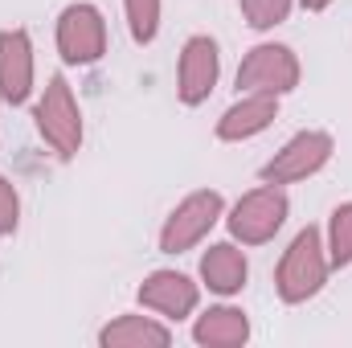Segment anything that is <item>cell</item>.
<instances>
[{
	"label": "cell",
	"mask_w": 352,
	"mask_h": 348,
	"mask_svg": "<svg viewBox=\"0 0 352 348\" xmlns=\"http://www.w3.org/2000/svg\"><path fill=\"white\" fill-rule=\"evenodd\" d=\"M328 250L316 226L299 230L295 242L287 246V254L274 270V291L283 303H307L311 295H320V287L328 283Z\"/></svg>",
	"instance_id": "obj_1"
},
{
	"label": "cell",
	"mask_w": 352,
	"mask_h": 348,
	"mask_svg": "<svg viewBox=\"0 0 352 348\" xmlns=\"http://www.w3.org/2000/svg\"><path fill=\"white\" fill-rule=\"evenodd\" d=\"M33 119H37L41 140H45L62 160H74V156H78V148H82V111H78L74 90H70V83H66L62 74L50 78L45 94L37 98Z\"/></svg>",
	"instance_id": "obj_2"
},
{
	"label": "cell",
	"mask_w": 352,
	"mask_h": 348,
	"mask_svg": "<svg viewBox=\"0 0 352 348\" xmlns=\"http://www.w3.org/2000/svg\"><path fill=\"white\" fill-rule=\"evenodd\" d=\"M221 209H226V201H221L217 188L188 193L173 213L164 217V226H160V250H164V254H184V250H192V246L217 226Z\"/></svg>",
	"instance_id": "obj_3"
},
{
	"label": "cell",
	"mask_w": 352,
	"mask_h": 348,
	"mask_svg": "<svg viewBox=\"0 0 352 348\" xmlns=\"http://www.w3.org/2000/svg\"><path fill=\"white\" fill-rule=\"evenodd\" d=\"M336 152V140L328 131H299L291 135L263 168H258V180L263 184H295V180H307L316 176Z\"/></svg>",
	"instance_id": "obj_4"
},
{
	"label": "cell",
	"mask_w": 352,
	"mask_h": 348,
	"mask_svg": "<svg viewBox=\"0 0 352 348\" xmlns=\"http://www.w3.org/2000/svg\"><path fill=\"white\" fill-rule=\"evenodd\" d=\"M287 193L278 188V184H263V188H254V193H246L234 209H230V234H234V242H242V246H263L270 242L278 230H283V221H287Z\"/></svg>",
	"instance_id": "obj_5"
},
{
	"label": "cell",
	"mask_w": 352,
	"mask_h": 348,
	"mask_svg": "<svg viewBox=\"0 0 352 348\" xmlns=\"http://www.w3.org/2000/svg\"><path fill=\"white\" fill-rule=\"evenodd\" d=\"M295 87H299V58L291 45L263 41L238 66V90L242 94H287Z\"/></svg>",
	"instance_id": "obj_6"
},
{
	"label": "cell",
	"mask_w": 352,
	"mask_h": 348,
	"mask_svg": "<svg viewBox=\"0 0 352 348\" xmlns=\"http://www.w3.org/2000/svg\"><path fill=\"white\" fill-rule=\"evenodd\" d=\"M58 54L70 66H90L107 54V21L94 4H66L58 17Z\"/></svg>",
	"instance_id": "obj_7"
},
{
	"label": "cell",
	"mask_w": 352,
	"mask_h": 348,
	"mask_svg": "<svg viewBox=\"0 0 352 348\" xmlns=\"http://www.w3.org/2000/svg\"><path fill=\"white\" fill-rule=\"evenodd\" d=\"M221 74V54L213 37H188L180 50V66H176V94L184 107H201Z\"/></svg>",
	"instance_id": "obj_8"
},
{
	"label": "cell",
	"mask_w": 352,
	"mask_h": 348,
	"mask_svg": "<svg viewBox=\"0 0 352 348\" xmlns=\"http://www.w3.org/2000/svg\"><path fill=\"white\" fill-rule=\"evenodd\" d=\"M197 299H201L197 283H192L188 274H180V270H152V274L140 283V303H144L148 312L164 316V320H184V316H192V312H197Z\"/></svg>",
	"instance_id": "obj_9"
},
{
	"label": "cell",
	"mask_w": 352,
	"mask_h": 348,
	"mask_svg": "<svg viewBox=\"0 0 352 348\" xmlns=\"http://www.w3.org/2000/svg\"><path fill=\"white\" fill-rule=\"evenodd\" d=\"M0 94L8 107L33 94V41L25 29H0Z\"/></svg>",
	"instance_id": "obj_10"
},
{
	"label": "cell",
	"mask_w": 352,
	"mask_h": 348,
	"mask_svg": "<svg viewBox=\"0 0 352 348\" xmlns=\"http://www.w3.org/2000/svg\"><path fill=\"white\" fill-rule=\"evenodd\" d=\"M274 115H278V94H242L217 119V140H226V144L254 140V135H263L266 127L274 123Z\"/></svg>",
	"instance_id": "obj_11"
},
{
	"label": "cell",
	"mask_w": 352,
	"mask_h": 348,
	"mask_svg": "<svg viewBox=\"0 0 352 348\" xmlns=\"http://www.w3.org/2000/svg\"><path fill=\"white\" fill-rule=\"evenodd\" d=\"M246 274H250L246 254H242L234 242H217V246H209V250L201 254V279H205V287L217 291V295H238V291L246 287Z\"/></svg>",
	"instance_id": "obj_12"
},
{
	"label": "cell",
	"mask_w": 352,
	"mask_h": 348,
	"mask_svg": "<svg viewBox=\"0 0 352 348\" xmlns=\"http://www.w3.org/2000/svg\"><path fill=\"white\" fill-rule=\"evenodd\" d=\"M192 340L205 348H238L250 340V320H246L242 307H209L197 320Z\"/></svg>",
	"instance_id": "obj_13"
},
{
	"label": "cell",
	"mask_w": 352,
	"mask_h": 348,
	"mask_svg": "<svg viewBox=\"0 0 352 348\" xmlns=\"http://www.w3.org/2000/svg\"><path fill=\"white\" fill-rule=\"evenodd\" d=\"M98 345L102 348H168L173 345V332L148 316H119L115 324H107L98 332Z\"/></svg>",
	"instance_id": "obj_14"
},
{
	"label": "cell",
	"mask_w": 352,
	"mask_h": 348,
	"mask_svg": "<svg viewBox=\"0 0 352 348\" xmlns=\"http://www.w3.org/2000/svg\"><path fill=\"white\" fill-rule=\"evenodd\" d=\"M324 250H328V266H336V270L352 262V201H344V205L332 209Z\"/></svg>",
	"instance_id": "obj_15"
},
{
	"label": "cell",
	"mask_w": 352,
	"mask_h": 348,
	"mask_svg": "<svg viewBox=\"0 0 352 348\" xmlns=\"http://www.w3.org/2000/svg\"><path fill=\"white\" fill-rule=\"evenodd\" d=\"M127 12V29L140 45H152L160 33V0H123Z\"/></svg>",
	"instance_id": "obj_16"
},
{
	"label": "cell",
	"mask_w": 352,
	"mask_h": 348,
	"mask_svg": "<svg viewBox=\"0 0 352 348\" xmlns=\"http://www.w3.org/2000/svg\"><path fill=\"white\" fill-rule=\"evenodd\" d=\"M238 4H242V17L250 29H274L291 12V0H238Z\"/></svg>",
	"instance_id": "obj_17"
},
{
	"label": "cell",
	"mask_w": 352,
	"mask_h": 348,
	"mask_svg": "<svg viewBox=\"0 0 352 348\" xmlns=\"http://www.w3.org/2000/svg\"><path fill=\"white\" fill-rule=\"evenodd\" d=\"M16 226H21V197H16V188L0 176V238L16 234Z\"/></svg>",
	"instance_id": "obj_18"
},
{
	"label": "cell",
	"mask_w": 352,
	"mask_h": 348,
	"mask_svg": "<svg viewBox=\"0 0 352 348\" xmlns=\"http://www.w3.org/2000/svg\"><path fill=\"white\" fill-rule=\"evenodd\" d=\"M328 4H332V0H303V8H307V12H324Z\"/></svg>",
	"instance_id": "obj_19"
}]
</instances>
